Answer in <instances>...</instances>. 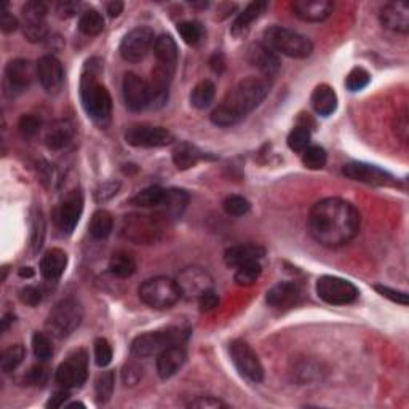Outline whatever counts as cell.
I'll list each match as a JSON object with an SVG mask.
<instances>
[{
    "instance_id": "cell-61",
    "label": "cell",
    "mask_w": 409,
    "mask_h": 409,
    "mask_svg": "<svg viewBox=\"0 0 409 409\" xmlns=\"http://www.w3.org/2000/svg\"><path fill=\"white\" fill-rule=\"evenodd\" d=\"M13 321H15V315H12V314H7V315H5V317L2 318V326H0V331H2V332L7 331V330H8V326L12 325Z\"/></svg>"
},
{
    "instance_id": "cell-43",
    "label": "cell",
    "mask_w": 409,
    "mask_h": 409,
    "mask_svg": "<svg viewBox=\"0 0 409 409\" xmlns=\"http://www.w3.org/2000/svg\"><path fill=\"white\" fill-rule=\"evenodd\" d=\"M178 32L187 45H197L203 39V27L197 21H184V23H179Z\"/></svg>"
},
{
    "instance_id": "cell-36",
    "label": "cell",
    "mask_w": 409,
    "mask_h": 409,
    "mask_svg": "<svg viewBox=\"0 0 409 409\" xmlns=\"http://www.w3.org/2000/svg\"><path fill=\"white\" fill-rule=\"evenodd\" d=\"M215 95H216L215 84H213L211 80L205 79L194 86L192 93H190V105L197 109H206L211 105L213 100H215Z\"/></svg>"
},
{
    "instance_id": "cell-7",
    "label": "cell",
    "mask_w": 409,
    "mask_h": 409,
    "mask_svg": "<svg viewBox=\"0 0 409 409\" xmlns=\"http://www.w3.org/2000/svg\"><path fill=\"white\" fill-rule=\"evenodd\" d=\"M82 318H84V310L80 304L72 298H66L52 309L45 326L52 336L63 339L79 328Z\"/></svg>"
},
{
    "instance_id": "cell-22",
    "label": "cell",
    "mask_w": 409,
    "mask_h": 409,
    "mask_svg": "<svg viewBox=\"0 0 409 409\" xmlns=\"http://www.w3.org/2000/svg\"><path fill=\"white\" fill-rule=\"evenodd\" d=\"M380 23L390 31L408 34L409 31V7L405 2H389L380 8Z\"/></svg>"
},
{
    "instance_id": "cell-30",
    "label": "cell",
    "mask_w": 409,
    "mask_h": 409,
    "mask_svg": "<svg viewBox=\"0 0 409 409\" xmlns=\"http://www.w3.org/2000/svg\"><path fill=\"white\" fill-rule=\"evenodd\" d=\"M74 125L68 122V120H61V122L54 123L53 128L45 136V144L48 149L52 151H59L63 147H66L70 139L74 138Z\"/></svg>"
},
{
    "instance_id": "cell-45",
    "label": "cell",
    "mask_w": 409,
    "mask_h": 409,
    "mask_svg": "<svg viewBox=\"0 0 409 409\" xmlns=\"http://www.w3.org/2000/svg\"><path fill=\"white\" fill-rule=\"evenodd\" d=\"M288 146H290L291 151L302 154V152L310 146L309 127L299 125V127L294 128L293 132L290 133V136H288Z\"/></svg>"
},
{
    "instance_id": "cell-52",
    "label": "cell",
    "mask_w": 409,
    "mask_h": 409,
    "mask_svg": "<svg viewBox=\"0 0 409 409\" xmlns=\"http://www.w3.org/2000/svg\"><path fill=\"white\" fill-rule=\"evenodd\" d=\"M48 379V371L43 364H36L24 376V380L29 385H43Z\"/></svg>"
},
{
    "instance_id": "cell-57",
    "label": "cell",
    "mask_w": 409,
    "mask_h": 409,
    "mask_svg": "<svg viewBox=\"0 0 409 409\" xmlns=\"http://www.w3.org/2000/svg\"><path fill=\"white\" fill-rule=\"evenodd\" d=\"M189 408H199V409H217V408H226L224 403L217 398L213 396H199L197 400L190 401Z\"/></svg>"
},
{
    "instance_id": "cell-5",
    "label": "cell",
    "mask_w": 409,
    "mask_h": 409,
    "mask_svg": "<svg viewBox=\"0 0 409 409\" xmlns=\"http://www.w3.org/2000/svg\"><path fill=\"white\" fill-rule=\"evenodd\" d=\"M189 336V330L167 328L162 331H151L134 337L132 342V353L134 357L147 358L159 355L160 352L173 346H183Z\"/></svg>"
},
{
    "instance_id": "cell-11",
    "label": "cell",
    "mask_w": 409,
    "mask_h": 409,
    "mask_svg": "<svg viewBox=\"0 0 409 409\" xmlns=\"http://www.w3.org/2000/svg\"><path fill=\"white\" fill-rule=\"evenodd\" d=\"M155 43V34L151 27L139 26L130 31L120 43V54L125 61L139 63L147 56Z\"/></svg>"
},
{
    "instance_id": "cell-24",
    "label": "cell",
    "mask_w": 409,
    "mask_h": 409,
    "mask_svg": "<svg viewBox=\"0 0 409 409\" xmlns=\"http://www.w3.org/2000/svg\"><path fill=\"white\" fill-rule=\"evenodd\" d=\"M185 363V350L183 346H173L157 355V373L162 379H170Z\"/></svg>"
},
{
    "instance_id": "cell-54",
    "label": "cell",
    "mask_w": 409,
    "mask_h": 409,
    "mask_svg": "<svg viewBox=\"0 0 409 409\" xmlns=\"http://www.w3.org/2000/svg\"><path fill=\"white\" fill-rule=\"evenodd\" d=\"M118 189H120V183L107 181L105 184H101L100 187L95 190V199L96 201H106L109 199H112L114 195L118 192Z\"/></svg>"
},
{
    "instance_id": "cell-56",
    "label": "cell",
    "mask_w": 409,
    "mask_h": 409,
    "mask_svg": "<svg viewBox=\"0 0 409 409\" xmlns=\"http://www.w3.org/2000/svg\"><path fill=\"white\" fill-rule=\"evenodd\" d=\"M217 304H219V296H217L213 288L208 291H205L199 298V305L201 312H211L213 309L217 307Z\"/></svg>"
},
{
    "instance_id": "cell-14",
    "label": "cell",
    "mask_w": 409,
    "mask_h": 409,
    "mask_svg": "<svg viewBox=\"0 0 409 409\" xmlns=\"http://www.w3.org/2000/svg\"><path fill=\"white\" fill-rule=\"evenodd\" d=\"M84 211V194L80 189H74L63 199L54 211V221L64 236H70Z\"/></svg>"
},
{
    "instance_id": "cell-29",
    "label": "cell",
    "mask_w": 409,
    "mask_h": 409,
    "mask_svg": "<svg viewBox=\"0 0 409 409\" xmlns=\"http://www.w3.org/2000/svg\"><path fill=\"white\" fill-rule=\"evenodd\" d=\"M267 2H251L242 13L237 16L231 27V32L233 37H243L248 34L251 24L259 18L261 15L265 12Z\"/></svg>"
},
{
    "instance_id": "cell-53",
    "label": "cell",
    "mask_w": 409,
    "mask_h": 409,
    "mask_svg": "<svg viewBox=\"0 0 409 409\" xmlns=\"http://www.w3.org/2000/svg\"><path fill=\"white\" fill-rule=\"evenodd\" d=\"M374 290L383 294L384 298L390 299L392 302H396V304H401V305H408L409 304V299H408V294L406 293L395 291V290H392V288L383 286V285H376Z\"/></svg>"
},
{
    "instance_id": "cell-15",
    "label": "cell",
    "mask_w": 409,
    "mask_h": 409,
    "mask_svg": "<svg viewBox=\"0 0 409 409\" xmlns=\"http://www.w3.org/2000/svg\"><path fill=\"white\" fill-rule=\"evenodd\" d=\"M47 13L48 8L43 2H27L23 7V21H24V37L32 43L43 42L48 36L47 27Z\"/></svg>"
},
{
    "instance_id": "cell-63",
    "label": "cell",
    "mask_w": 409,
    "mask_h": 409,
    "mask_svg": "<svg viewBox=\"0 0 409 409\" xmlns=\"http://www.w3.org/2000/svg\"><path fill=\"white\" fill-rule=\"evenodd\" d=\"M75 406H79V408H85V405H82V403H72V405H69L68 408H75Z\"/></svg>"
},
{
    "instance_id": "cell-49",
    "label": "cell",
    "mask_w": 409,
    "mask_h": 409,
    "mask_svg": "<svg viewBox=\"0 0 409 409\" xmlns=\"http://www.w3.org/2000/svg\"><path fill=\"white\" fill-rule=\"evenodd\" d=\"M40 127H42V120L37 116H34V114H24V116L20 118V123H18L21 134L26 136V138L34 136L37 132H39Z\"/></svg>"
},
{
    "instance_id": "cell-6",
    "label": "cell",
    "mask_w": 409,
    "mask_h": 409,
    "mask_svg": "<svg viewBox=\"0 0 409 409\" xmlns=\"http://www.w3.org/2000/svg\"><path fill=\"white\" fill-rule=\"evenodd\" d=\"M138 294L146 305L157 310L171 309L183 296L176 280L168 277L149 278L139 286Z\"/></svg>"
},
{
    "instance_id": "cell-10",
    "label": "cell",
    "mask_w": 409,
    "mask_h": 409,
    "mask_svg": "<svg viewBox=\"0 0 409 409\" xmlns=\"http://www.w3.org/2000/svg\"><path fill=\"white\" fill-rule=\"evenodd\" d=\"M3 77L5 93L10 98H15L29 88L32 80L37 77V66H34L29 59H13L5 68Z\"/></svg>"
},
{
    "instance_id": "cell-1",
    "label": "cell",
    "mask_w": 409,
    "mask_h": 409,
    "mask_svg": "<svg viewBox=\"0 0 409 409\" xmlns=\"http://www.w3.org/2000/svg\"><path fill=\"white\" fill-rule=\"evenodd\" d=\"M309 232L315 242L326 248L350 243L360 229V213L350 201L328 197L317 201L307 217Z\"/></svg>"
},
{
    "instance_id": "cell-27",
    "label": "cell",
    "mask_w": 409,
    "mask_h": 409,
    "mask_svg": "<svg viewBox=\"0 0 409 409\" xmlns=\"http://www.w3.org/2000/svg\"><path fill=\"white\" fill-rule=\"evenodd\" d=\"M265 254V249L259 245H237L226 249L224 263L227 267H240L243 264L259 261Z\"/></svg>"
},
{
    "instance_id": "cell-3",
    "label": "cell",
    "mask_w": 409,
    "mask_h": 409,
    "mask_svg": "<svg viewBox=\"0 0 409 409\" xmlns=\"http://www.w3.org/2000/svg\"><path fill=\"white\" fill-rule=\"evenodd\" d=\"M101 70L102 63L98 58L86 61L80 82V96L88 117L101 127H106L112 116V98L106 86L98 82Z\"/></svg>"
},
{
    "instance_id": "cell-21",
    "label": "cell",
    "mask_w": 409,
    "mask_h": 409,
    "mask_svg": "<svg viewBox=\"0 0 409 409\" xmlns=\"http://www.w3.org/2000/svg\"><path fill=\"white\" fill-rule=\"evenodd\" d=\"M293 13L307 23H320L332 13L334 5L330 0H296L293 2Z\"/></svg>"
},
{
    "instance_id": "cell-46",
    "label": "cell",
    "mask_w": 409,
    "mask_h": 409,
    "mask_svg": "<svg viewBox=\"0 0 409 409\" xmlns=\"http://www.w3.org/2000/svg\"><path fill=\"white\" fill-rule=\"evenodd\" d=\"M371 82V75L366 69L353 68L346 77V88L348 91H360L366 88Z\"/></svg>"
},
{
    "instance_id": "cell-28",
    "label": "cell",
    "mask_w": 409,
    "mask_h": 409,
    "mask_svg": "<svg viewBox=\"0 0 409 409\" xmlns=\"http://www.w3.org/2000/svg\"><path fill=\"white\" fill-rule=\"evenodd\" d=\"M310 102H312L314 111L317 112L318 116L328 117L337 109V95L330 85L321 84L314 90Z\"/></svg>"
},
{
    "instance_id": "cell-32",
    "label": "cell",
    "mask_w": 409,
    "mask_h": 409,
    "mask_svg": "<svg viewBox=\"0 0 409 409\" xmlns=\"http://www.w3.org/2000/svg\"><path fill=\"white\" fill-rule=\"evenodd\" d=\"M201 159V152L197 147L189 144V143H181L174 147L173 151V163L176 165L178 170H190V168L195 167Z\"/></svg>"
},
{
    "instance_id": "cell-39",
    "label": "cell",
    "mask_w": 409,
    "mask_h": 409,
    "mask_svg": "<svg viewBox=\"0 0 409 409\" xmlns=\"http://www.w3.org/2000/svg\"><path fill=\"white\" fill-rule=\"evenodd\" d=\"M26 357V350L21 344H15V346H10L2 352V357H0V369L3 373H12L16 368L23 363Z\"/></svg>"
},
{
    "instance_id": "cell-42",
    "label": "cell",
    "mask_w": 409,
    "mask_h": 409,
    "mask_svg": "<svg viewBox=\"0 0 409 409\" xmlns=\"http://www.w3.org/2000/svg\"><path fill=\"white\" fill-rule=\"evenodd\" d=\"M326 160H328V155L320 146H309L302 152V163L309 170H321L326 165Z\"/></svg>"
},
{
    "instance_id": "cell-50",
    "label": "cell",
    "mask_w": 409,
    "mask_h": 409,
    "mask_svg": "<svg viewBox=\"0 0 409 409\" xmlns=\"http://www.w3.org/2000/svg\"><path fill=\"white\" fill-rule=\"evenodd\" d=\"M20 299L21 302L29 305V307H36L42 302V291L37 286L27 285L20 290Z\"/></svg>"
},
{
    "instance_id": "cell-62",
    "label": "cell",
    "mask_w": 409,
    "mask_h": 409,
    "mask_svg": "<svg viewBox=\"0 0 409 409\" xmlns=\"http://www.w3.org/2000/svg\"><path fill=\"white\" fill-rule=\"evenodd\" d=\"M20 277H23V278H32V277H34V270H32L31 267H21V269H20Z\"/></svg>"
},
{
    "instance_id": "cell-19",
    "label": "cell",
    "mask_w": 409,
    "mask_h": 409,
    "mask_svg": "<svg viewBox=\"0 0 409 409\" xmlns=\"http://www.w3.org/2000/svg\"><path fill=\"white\" fill-rule=\"evenodd\" d=\"M37 77L48 93H56L63 86L64 69L61 61L53 54H45L37 61Z\"/></svg>"
},
{
    "instance_id": "cell-16",
    "label": "cell",
    "mask_w": 409,
    "mask_h": 409,
    "mask_svg": "<svg viewBox=\"0 0 409 409\" xmlns=\"http://www.w3.org/2000/svg\"><path fill=\"white\" fill-rule=\"evenodd\" d=\"M122 91L125 106L128 107V111L141 112L151 106V86L138 74H125Z\"/></svg>"
},
{
    "instance_id": "cell-44",
    "label": "cell",
    "mask_w": 409,
    "mask_h": 409,
    "mask_svg": "<svg viewBox=\"0 0 409 409\" xmlns=\"http://www.w3.org/2000/svg\"><path fill=\"white\" fill-rule=\"evenodd\" d=\"M32 350L39 362H48L53 357V344L43 332H36L32 337Z\"/></svg>"
},
{
    "instance_id": "cell-58",
    "label": "cell",
    "mask_w": 409,
    "mask_h": 409,
    "mask_svg": "<svg viewBox=\"0 0 409 409\" xmlns=\"http://www.w3.org/2000/svg\"><path fill=\"white\" fill-rule=\"evenodd\" d=\"M69 389H63L61 390H56L53 394V396L50 398V400L47 401V408H52V409H56V408H61L64 406V403H66L69 400Z\"/></svg>"
},
{
    "instance_id": "cell-51",
    "label": "cell",
    "mask_w": 409,
    "mask_h": 409,
    "mask_svg": "<svg viewBox=\"0 0 409 409\" xmlns=\"http://www.w3.org/2000/svg\"><path fill=\"white\" fill-rule=\"evenodd\" d=\"M143 378V368L136 363H128L122 371V380L127 387L136 385Z\"/></svg>"
},
{
    "instance_id": "cell-37",
    "label": "cell",
    "mask_w": 409,
    "mask_h": 409,
    "mask_svg": "<svg viewBox=\"0 0 409 409\" xmlns=\"http://www.w3.org/2000/svg\"><path fill=\"white\" fill-rule=\"evenodd\" d=\"M79 27L85 36H98L101 34L102 29H105V18H102V15L95 8L85 10L80 16Z\"/></svg>"
},
{
    "instance_id": "cell-40",
    "label": "cell",
    "mask_w": 409,
    "mask_h": 409,
    "mask_svg": "<svg viewBox=\"0 0 409 409\" xmlns=\"http://www.w3.org/2000/svg\"><path fill=\"white\" fill-rule=\"evenodd\" d=\"M261 274H263V267H261L259 261H253V263L237 267L233 280H236V283L240 286H251L258 281Z\"/></svg>"
},
{
    "instance_id": "cell-31",
    "label": "cell",
    "mask_w": 409,
    "mask_h": 409,
    "mask_svg": "<svg viewBox=\"0 0 409 409\" xmlns=\"http://www.w3.org/2000/svg\"><path fill=\"white\" fill-rule=\"evenodd\" d=\"M189 203V195L183 189H170L167 190L165 200H163V215L171 219H178L183 216L185 206Z\"/></svg>"
},
{
    "instance_id": "cell-17",
    "label": "cell",
    "mask_w": 409,
    "mask_h": 409,
    "mask_svg": "<svg viewBox=\"0 0 409 409\" xmlns=\"http://www.w3.org/2000/svg\"><path fill=\"white\" fill-rule=\"evenodd\" d=\"M344 176H347L352 181L364 183L376 187H384V185H394L395 178L390 173L380 170L379 167L368 165V163L352 162L342 167Z\"/></svg>"
},
{
    "instance_id": "cell-48",
    "label": "cell",
    "mask_w": 409,
    "mask_h": 409,
    "mask_svg": "<svg viewBox=\"0 0 409 409\" xmlns=\"http://www.w3.org/2000/svg\"><path fill=\"white\" fill-rule=\"evenodd\" d=\"M95 362L100 368H105L112 362V347L105 337H98L95 341Z\"/></svg>"
},
{
    "instance_id": "cell-18",
    "label": "cell",
    "mask_w": 409,
    "mask_h": 409,
    "mask_svg": "<svg viewBox=\"0 0 409 409\" xmlns=\"http://www.w3.org/2000/svg\"><path fill=\"white\" fill-rule=\"evenodd\" d=\"M211 281L208 272L200 267H187L176 278L181 294L187 299H199L205 291L211 290Z\"/></svg>"
},
{
    "instance_id": "cell-38",
    "label": "cell",
    "mask_w": 409,
    "mask_h": 409,
    "mask_svg": "<svg viewBox=\"0 0 409 409\" xmlns=\"http://www.w3.org/2000/svg\"><path fill=\"white\" fill-rule=\"evenodd\" d=\"M114 385H116V373L114 371H102L96 378L95 383V394L96 401L100 405H105L114 394Z\"/></svg>"
},
{
    "instance_id": "cell-23",
    "label": "cell",
    "mask_w": 409,
    "mask_h": 409,
    "mask_svg": "<svg viewBox=\"0 0 409 409\" xmlns=\"http://www.w3.org/2000/svg\"><path fill=\"white\" fill-rule=\"evenodd\" d=\"M154 54L157 59V66L159 69L167 70V72L174 74L176 72L178 64V45L171 36L162 34L155 39L154 43Z\"/></svg>"
},
{
    "instance_id": "cell-20",
    "label": "cell",
    "mask_w": 409,
    "mask_h": 409,
    "mask_svg": "<svg viewBox=\"0 0 409 409\" xmlns=\"http://www.w3.org/2000/svg\"><path fill=\"white\" fill-rule=\"evenodd\" d=\"M248 61L251 66L258 69L264 75V79L275 77L281 66L278 54L274 50H270L269 47H265L263 42L251 45L248 50Z\"/></svg>"
},
{
    "instance_id": "cell-41",
    "label": "cell",
    "mask_w": 409,
    "mask_h": 409,
    "mask_svg": "<svg viewBox=\"0 0 409 409\" xmlns=\"http://www.w3.org/2000/svg\"><path fill=\"white\" fill-rule=\"evenodd\" d=\"M31 245H32V253H37L43 247V240H45V219H43L42 210L34 208L31 215Z\"/></svg>"
},
{
    "instance_id": "cell-26",
    "label": "cell",
    "mask_w": 409,
    "mask_h": 409,
    "mask_svg": "<svg viewBox=\"0 0 409 409\" xmlns=\"http://www.w3.org/2000/svg\"><path fill=\"white\" fill-rule=\"evenodd\" d=\"M68 267V254L59 248L48 249L40 261V274L45 280H58Z\"/></svg>"
},
{
    "instance_id": "cell-25",
    "label": "cell",
    "mask_w": 409,
    "mask_h": 409,
    "mask_svg": "<svg viewBox=\"0 0 409 409\" xmlns=\"http://www.w3.org/2000/svg\"><path fill=\"white\" fill-rule=\"evenodd\" d=\"M301 298V290L296 283L291 281H283L277 283L275 286H272L269 291H267V304L272 305L275 309H286L291 307V305L296 304Z\"/></svg>"
},
{
    "instance_id": "cell-55",
    "label": "cell",
    "mask_w": 409,
    "mask_h": 409,
    "mask_svg": "<svg viewBox=\"0 0 409 409\" xmlns=\"http://www.w3.org/2000/svg\"><path fill=\"white\" fill-rule=\"evenodd\" d=\"M18 26H20L18 20L8 12L7 5H3L2 15H0V29H2V32H5V34H12V32L18 29Z\"/></svg>"
},
{
    "instance_id": "cell-59",
    "label": "cell",
    "mask_w": 409,
    "mask_h": 409,
    "mask_svg": "<svg viewBox=\"0 0 409 409\" xmlns=\"http://www.w3.org/2000/svg\"><path fill=\"white\" fill-rule=\"evenodd\" d=\"M79 8H80V3L61 2L56 5V13L59 18H70V16H74L79 12Z\"/></svg>"
},
{
    "instance_id": "cell-12",
    "label": "cell",
    "mask_w": 409,
    "mask_h": 409,
    "mask_svg": "<svg viewBox=\"0 0 409 409\" xmlns=\"http://www.w3.org/2000/svg\"><path fill=\"white\" fill-rule=\"evenodd\" d=\"M231 357L232 362L238 369V373L247 378L251 383H261L264 379V368L261 364L256 352L247 342L233 341L231 344Z\"/></svg>"
},
{
    "instance_id": "cell-9",
    "label": "cell",
    "mask_w": 409,
    "mask_h": 409,
    "mask_svg": "<svg viewBox=\"0 0 409 409\" xmlns=\"http://www.w3.org/2000/svg\"><path fill=\"white\" fill-rule=\"evenodd\" d=\"M88 378V353L77 348L56 369V383L64 389H77Z\"/></svg>"
},
{
    "instance_id": "cell-47",
    "label": "cell",
    "mask_w": 409,
    "mask_h": 409,
    "mask_svg": "<svg viewBox=\"0 0 409 409\" xmlns=\"http://www.w3.org/2000/svg\"><path fill=\"white\" fill-rule=\"evenodd\" d=\"M222 206H224L227 215L243 216L249 211L251 205L247 199L242 197V195H229V197L224 200V203H222Z\"/></svg>"
},
{
    "instance_id": "cell-33",
    "label": "cell",
    "mask_w": 409,
    "mask_h": 409,
    "mask_svg": "<svg viewBox=\"0 0 409 409\" xmlns=\"http://www.w3.org/2000/svg\"><path fill=\"white\" fill-rule=\"evenodd\" d=\"M109 272L118 278H128L136 272V261L127 251H117L109 261Z\"/></svg>"
},
{
    "instance_id": "cell-35",
    "label": "cell",
    "mask_w": 409,
    "mask_h": 409,
    "mask_svg": "<svg viewBox=\"0 0 409 409\" xmlns=\"http://www.w3.org/2000/svg\"><path fill=\"white\" fill-rule=\"evenodd\" d=\"M112 229H114V219L111 213L106 210H98L93 213L91 221H90V233L93 238L105 240L111 236Z\"/></svg>"
},
{
    "instance_id": "cell-34",
    "label": "cell",
    "mask_w": 409,
    "mask_h": 409,
    "mask_svg": "<svg viewBox=\"0 0 409 409\" xmlns=\"http://www.w3.org/2000/svg\"><path fill=\"white\" fill-rule=\"evenodd\" d=\"M165 194L167 190L162 187H147L144 190H141L128 200L130 205L138 206V208H155V206H162L163 200H165Z\"/></svg>"
},
{
    "instance_id": "cell-4",
    "label": "cell",
    "mask_w": 409,
    "mask_h": 409,
    "mask_svg": "<svg viewBox=\"0 0 409 409\" xmlns=\"http://www.w3.org/2000/svg\"><path fill=\"white\" fill-rule=\"evenodd\" d=\"M263 43L274 50L277 54L281 53L285 56L304 59L309 58L314 52V43L307 37L299 34L296 31L281 26L267 27L263 34Z\"/></svg>"
},
{
    "instance_id": "cell-8",
    "label": "cell",
    "mask_w": 409,
    "mask_h": 409,
    "mask_svg": "<svg viewBox=\"0 0 409 409\" xmlns=\"http://www.w3.org/2000/svg\"><path fill=\"white\" fill-rule=\"evenodd\" d=\"M317 294L326 304L347 305L357 301L358 288L344 278L323 275L317 280Z\"/></svg>"
},
{
    "instance_id": "cell-13",
    "label": "cell",
    "mask_w": 409,
    "mask_h": 409,
    "mask_svg": "<svg viewBox=\"0 0 409 409\" xmlns=\"http://www.w3.org/2000/svg\"><path fill=\"white\" fill-rule=\"evenodd\" d=\"M125 141L133 147H163L171 144L174 136L170 130L163 127H152V125H133L125 133Z\"/></svg>"
},
{
    "instance_id": "cell-2",
    "label": "cell",
    "mask_w": 409,
    "mask_h": 409,
    "mask_svg": "<svg viewBox=\"0 0 409 409\" xmlns=\"http://www.w3.org/2000/svg\"><path fill=\"white\" fill-rule=\"evenodd\" d=\"M270 91L269 80L264 77H248L233 86L224 100L211 112V122L217 127H232L261 106Z\"/></svg>"
},
{
    "instance_id": "cell-60",
    "label": "cell",
    "mask_w": 409,
    "mask_h": 409,
    "mask_svg": "<svg viewBox=\"0 0 409 409\" xmlns=\"http://www.w3.org/2000/svg\"><path fill=\"white\" fill-rule=\"evenodd\" d=\"M107 13L111 18H117V16H120V13L123 12V2H120V0H114V2H109L107 3Z\"/></svg>"
}]
</instances>
